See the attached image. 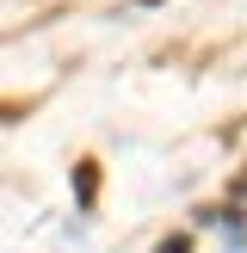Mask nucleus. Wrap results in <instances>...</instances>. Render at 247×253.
I'll return each instance as SVG.
<instances>
[{"instance_id": "f257e3e1", "label": "nucleus", "mask_w": 247, "mask_h": 253, "mask_svg": "<svg viewBox=\"0 0 247 253\" xmlns=\"http://www.w3.org/2000/svg\"><path fill=\"white\" fill-rule=\"evenodd\" d=\"M235 192H241V198H247V173H241V179H235Z\"/></svg>"}]
</instances>
